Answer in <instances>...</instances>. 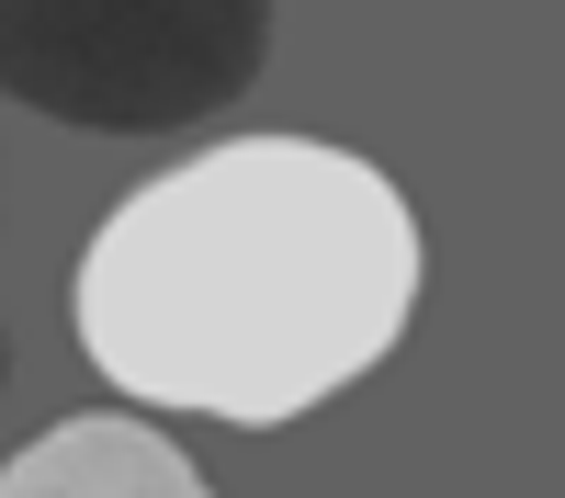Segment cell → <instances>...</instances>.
<instances>
[{"label": "cell", "instance_id": "cell-1", "mask_svg": "<svg viewBox=\"0 0 565 498\" xmlns=\"http://www.w3.org/2000/svg\"><path fill=\"white\" fill-rule=\"evenodd\" d=\"M68 317L103 385L282 431L407 340L418 215L328 136H238L136 181L90 226Z\"/></svg>", "mask_w": 565, "mask_h": 498}, {"label": "cell", "instance_id": "cell-2", "mask_svg": "<svg viewBox=\"0 0 565 498\" xmlns=\"http://www.w3.org/2000/svg\"><path fill=\"white\" fill-rule=\"evenodd\" d=\"M271 68V0H0V91L45 125L170 136Z\"/></svg>", "mask_w": 565, "mask_h": 498}, {"label": "cell", "instance_id": "cell-3", "mask_svg": "<svg viewBox=\"0 0 565 498\" xmlns=\"http://www.w3.org/2000/svg\"><path fill=\"white\" fill-rule=\"evenodd\" d=\"M0 498H215V487H204V465L170 431L90 407V420L34 431L12 465H0Z\"/></svg>", "mask_w": 565, "mask_h": 498}, {"label": "cell", "instance_id": "cell-4", "mask_svg": "<svg viewBox=\"0 0 565 498\" xmlns=\"http://www.w3.org/2000/svg\"><path fill=\"white\" fill-rule=\"evenodd\" d=\"M0 385H12V317H0Z\"/></svg>", "mask_w": 565, "mask_h": 498}]
</instances>
